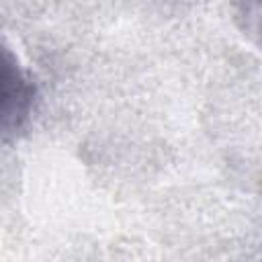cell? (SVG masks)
<instances>
[{
  "mask_svg": "<svg viewBox=\"0 0 262 262\" xmlns=\"http://www.w3.org/2000/svg\"><path fill=\"white\" fill-rule=\"evenodd\" d=\"M39 86L18 55L0 39V147L16 141L31 125Z\"/></svg>",
  "mask_w": 262,
  "mask_h": 262,
  "instance_id": "6da1fadb",
  "label": "cell"
}]
</instances>
